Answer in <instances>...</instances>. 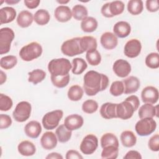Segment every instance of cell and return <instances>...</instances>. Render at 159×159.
I'll return each mask as SVG.
<instances>
[{
    "label": "cell",
    "instance_id": "cell-1",
    "mask_svg": "<svg viewBox=\"0 0 159 159\" xmlns=\"http://www.w3.org/2000/svg\"><path fill=\"white\" fill-rule=\"evenodd\" d=\"M108 77L94 70L88 71L83 77V90L89 96L105 90L109 85Z\"/></svg>",
    "mask_w": 159,
    "mask_h": 159
},
{
    "label": "cell",
    "instance_id": "cell-2",
    "mask_svg": "<svg viewBox=\"0 0 159 159\" xmlns=\"http://www.w3.org/2000/svg\"><path fill=\"white\" fill-rule=\"evenodd\" d=\"M72 65L69 60L65 58H55L48 64V70L52 76H62L69 74Z\"/></svg>",
    "mask_w": 159,
    "mask_h": 159
},
{
    "label": "cell",
    "instance_id": "cell-3",
    "mask_svg": "<svg viewBox=\"0 0 159 159\" xmlns=\"http://www.w3.org/2000/svg\"><path fill=\"white\" fill-rule=\"evenodd\" d=\"M42 52L43 49L41 45L37 42H32L22 47L19 55L22 60L30 61L40 57Z\"/></svg>",
    "mask_w": 159,
    "mask_h": 159
},
{
    "label": "cell",
    "instance_id": "cell-4",
    "mask_svg": "<svg viewBox=\"0 0 159 159\" xmlns=\"http://www.w3.org/2000/svg\"><path fill=\"white\" fill-rule=\"evenodd\" d=\"M61 51L65 55L70 57L84 53L80 45V37H74L65 41L61 46Z\"/></svg>",
    "mask_w": 159,
    "mask_h": 159
},
{
    "label": "cell",
    "instance_id": "cell-5",
    "mask_svg": "<svg viewBox=\"0 0 159 159\" xmlns=\"http://www.w3.org/2000/svg\"><path fill=\"white\" fill-rule=\"evenodd\" d=\"M157 128V122L150 117L140 119L135 125V130L140 136H148L152 134Z\"/></svg>",
    "mask_w": 159,
    "mask_h": 159
},
{
    "label": "cell",
    "instance_id": "cell-6",
    "mask_svg": "<svg viewBox=\"0 0 159 159\" xmlns=\"http://www.w3.org/2000/svg\"><path fill=\"white\" fill-rule=\"evenodd\" d=\"M63 112L61 110L57 109L46 113L42 118V122L45 129L53 130L55 129L62 119Z\"/></svg>",
    "mask_w": 159,
    "mask_h": 159
},
{
    "label": "cell",
    "instance_id": "cell-7",
    "mask_svg": "<svg viewBox=\"0 0 159 159\" xmlns=\"http://www.w3.org/2000/svg\"><path fill=\"white\" fill-rule=\"evenodd\" d=\"M15 37L13 30L9 27L0 29V54L7 53L10 51L11 45Z\"/></svg>",
    "mask_w": 159,
    "mask_h": 159
},
{
    "label": "cell",
    "instance_id": "cell-8",
    "mask_svg": "<svg viewBox=\"0 0 159 159\" xmlns=\"http://www.w3.org/2000/svg\"><path fill=\"white\" fill-rule=\"evenodd\" d=\"M32 106L27 101H20L16 106L12 112L13 118L18 122L26 121L30 116Z\"/></svg>",
    "mask_w": 159,
    "mask_h": 159
},
{
    "label": "cell",
    "instance_id": "cell-9",
    "mask_svg": "<svg viewBox=\"0 0 159 159\" xmlns=\"http://www.w3.org/2000/svg\"><path fill=\"white\" fill-rule=\"evenodd\" d=\"M136 110L134 104L126 98L124 101L117 104L116 116L117 118L127 120L132 117Z\"/></svg>",
    "mask_w": 159,
    "mask_h": 159
},
{
    "label": "cell",
    "instance_id": "cell-10",
    "mask_svg": "<svg viewBox=\"0 0 159 159\" xmlns=\"http://www.w3.org/2000/svg\"><path fill=\"white\" fill-rule=\"evenodd\" d=\"M98 147V139L92 134H88L82 140L80 145L81 152L84 155L93 154Z\"/></svg>",
    "mask_w": 159,
    "mask_h": 159
},
{
    "label": "cell",
    "instance_id": "cell-11",
    "mask_svg": "<svg viewBox=\"0 0 159 159\" xmlns=\"http://www.w3.org/2000/svg\"><path fill=\"white\" fill-rule=\"evenodd\" d=\"M142 50V44L139 40L132 39L125 44L124 48V55L130 58L138 57Z\"/></svg>",
    "mask_w": 159,
    "mask_h": 159
},
{
    "label": "cell",
    "instance_id": "cell-12",
    "mask_svg": "<svg viewBox=\"0 0 159 159\" xmlns=\"http://www.w3.org/2000/svg\"><path fill=\"white\" fill-rule=\"evenodd\" d=\"M112 70L117 76L120 78H125L131 72V66L127 60L118 59L114 63Z\"/></svg>",
    "mask_w": 159,
    "mask_h": 159
},
{
    "label": "cell",
    "instance_id": "cell-13",
    "mask_svg": "<svg viewBox=\"0 0 159 159\" xmlns=\"http://www.w3.org/2000/svg\"><path fill=\"white\" fill-rule=\"evenodd\" d=\"M159 98L158 90L152 86H148L144 88L141 92V98L144 103L155 104Z\"/></svg>",
    "mask_w": 159,
    "mask_h": 159
},
{
    "label": "cell",
    "instance_id": "cell-14",
    "mask_svg": "<svg viewBox=\"0 0 159 159\" xmlns=\"http://www.w3.org/2000/svg\"><path fill=\"white\" fill-rule=\"evenodd\" d=\"M84 124V120L81 116L73 114L68 116L64 120L65 126L70 130H75L81 128Z\"/></svg>",
    "mask_w": 159,
    "mask_h": 159
},
{
    "label": "cell",
    "instance_id": "cell-15",
    "mask_svg": "<svg viewBox=\"0 0 159 159\" xmlns=\"http://www.w3.org/2000/svg\"><path fill=\"white\" fill-rule=\"evenodd\" d=\"M58 139L56 134L51 131L45 132L40 138V144L42 147L47 150H52L55 148Z\"/></svg>",
    "mask_w": 159,
    "mask_h": 159
},
{
    "label": "cell",
    "instance_id": "cell-16",
    "mask_svg": "<svg viewBox=\"0 0 159 159\" xmlns=\"http://www.w3.org/2000/svg\"><path fill=\"white\" fill-rule=\"evenodd\" d=\"M100 42L102 47L106 50H112L118 44L117 37L111 32L103 33L100 38Z\"/></svg>",
    "mask_w": 159,
    "mask_h": 159
},
{
    "label": "cell",
    "instance_id": "cell-17",
    "mask_svg": "<svg viewBox=\"0 0 159 159\" xmlns=\"http://www.w3.org/2000/svg\"><path fill=\"white\" fill-rule=\"evenodd\" d=\"M122 82L124 86V93L125 94H130L137 92L140 86L139 79L134 76L127 77Z\"/></svg>",
    "mask_w": 159,
    "mask_h": 159
},
{
    "label": "cell",
    "instance_id": "cell-18",
    "mask_svg": "<svg viewBox=\"0 0 159 159\" xmlns=\"http://www.w3.org/2000/svg\"><path fill=\"white\" fill-rule=\"evenodd\" d=\"M54 16L58 22H66L71 20L72 17V12L68 6L61 5L55 9L54 11Z\"/></svg>",
    "mask_w": 159,
    "mask_h": 159
},
{
    "label": "cell",
    "instance_id": "cell-19",
    "mask_svg": "<svg viewBox=\"0 0 159 159\" xmlns=\"http://www.w3.org/2000/svg\"><path fill=\"white\" fill-rule=\"evenodd\" d=\"M113 34L117 37L125 38L130 34L131 27L126 21H119L114 24L113 27Z\"/></svg>",
    "mask_w": 159,
    "mask_h": 159
},
{
    "label": "cell",
    "instance_id": "cell-20",
    "mask_svg": "<svg viewBox=\"0 0 159 159\" xmlns=\"http://www.w3.org/2000/svg\"><path fill=\"white\" fill-rule=\"evenodd\" d=\"M24 132L29 137L37 139L42 132L41 124L37 120H31L25 125Z\"/></svg>",
    "mask_w": 159,
    "mask_h": 159
},
{
    "label": "cell",
    "instance_id": "cell-21",
    "mask_svg": "<svg viewBox=\"0 0 159 159\" xmlns=\"http://www.w3.org/2000/svg\"><path fill=\"white\" fill-rule=\"evenodd\" d=\"M117 104L112 102H106L102 104L100 108V114L105 119L117 118L116 116Z\"/></svg>",
    "mask_w": 159,
    "mask_h": 159
},
{
    "label": "cell",
    "instance_id": "cell-22",
    "mask_svg": "<svg viewBox=\"0 0 159 159\" xmlns=\"http://www.w3.org/2000/svg\"><path fill=\"white\" fill-rule=\"evenodd\" d=\"M17 15L16 11L14 8L6 6L0 9V24H8L12 22Z\"/></svg>",
    "mask_w": 159,
    "mask_h": 159
},
{
    "label": "cell",
    "instance_id": "cell-23",
    "mask_svg": "<svg viewBox=\"0 0 159 159\" xmlns=\"http://www.w3.org/2000/svg\"><path fill=\"white\" fill-rule=\"evenodd\" d=\"M138 114L140 119L145 117L153 118L158 116V106H154L152 104L145 103L139 108Z\"/></svg>",
    "mask_w": 159,
    "mask_h": 159
},
{
    "label": "cell",
    "instance_id": "cell-24",
    "mask_svg": "<svg viewBox=\"0 0 159 159\" xmlns=\"http://www.w3.org/2000/svg\"><path fill=\"white\" fill-rule=\"evenodd\" d=\"M17 24L22 28L29 27L33 22L34 16L29 11L23 10L20 11L17 17Z\"/></svg>",
    "mask_w": 159,
    "mask_h": 159
},
{
    "label": "cell",
    "instance_id": "cell-25",
    "mask_svg": "<svg viewBox=\"0 0 159 159\" xmlns=\"http://www.w3.org/2000/svg\"><path fill=\"white\" fill-rule=\"evenodd\" d=\"M17 150L21 155L30 157L35 154L36 152V147L32 142L29 140H23L19 143L17 146Z\"/></svg>",
    "mask_w": 159,
    "mask_h": 159
},
{
    "label": "cell",
    "instance_id": "cell-26",
    "mask_svg": "<svg viewBox=\"0 0 159 159\" xmlns=\"http://www.w3.org/2000/svg\"><path fill=\"white\" fill-rule=\"evenodd\" d=\"M80 45L83 51L87 52L96 50L98 43L96 38L93 36H83L80 37Z\"/></svg>",
    "mask_w": 159,
    "mask_h": 159
},
{
    "label": "cell",
    "instance_id": "cell-27",
    "mask_svg": "<svg viewBox=\"0 0 159 159\" xmlns=\"http://www.w3.org/2000/svg\"><path fill=\"white\" fill-rule=\"evenodd\" d=\"M120 139L122 145L127 148L134 146L137 142V137L131 130L123 131L120 134Z\"/></svg>",
    "mask_w": 159,
    "mask_h": 159
},
{
    "label": "cell",
    "instance_id": "cell-28",
    "mask_svg": "<svg viewBox=\"0 0 159 159\" xmlns=\"http://www.w3.org/2000/svg\"><path fill=\"white\" fill-rule=\"evenodd\" d=\"M98 26L97 20L93 17H87L81 20V29L86 33H91L96 30Z\"/></svg>",
    "mask_w": 159,
    "mask_h": 159
},
{
    "label": "cell",
    "instance_id": "cell-29",
    "mask_svg": "<svg viewBox=\"0 0 159 159\" xmlns=\"http://www.w3.org/2000/svg\"><path fill=\"white\" fill-rule=\"evenodd\" d=\"M55 134L58 140L60 143H65L70 140L71 137L72 131L68 130L64 124L60 125L55 130Z\"/></svg>",
    "mask_w": 159,
    "mask_h": 159
},
{
    "label": "cell",
    "instance_id": "cell-30",
    "mask_svg": "<svg viewBox=\"0 0 159 159\" xmlns=\"http://www.w3.org/2000/svg\"><path fill=\"white\" fill-rule=\"evenodd\" d=\"M50 19L49 12L43 9L37 10L34 15V20L39 25H45L47 24Z\"/></svg>",
    "mask_w": 159,
    "mask_h": 159
},
{
    "label": "cell",
    "instance_id": "cell-31",
    "mask_svg": "<svg viewBox=\"0 0 159 159\" xmlns=\"http://www.w3.org/2000/svg\"><path fill=\"white\" fill-rule=\"evenodd\" d=\"M84 90L78 84L71 86L67 93L68 98L72 101H80L83 96Z\"/></svg>",
    "mask_w": 159,
    "mask_h": 159
},
{
    "label": "cell",
    "instance_id": "cell-32",
    "mask_svg": "<svg viewBox=\"0 0 159 159\" xmlns=\"http://www.w3.org/2000/svg\"><path fill=\"white\" fill-rule=\"evenodd\" d=\"M87 67V63L82 58H75L72 60L71 71L74 75H81Z\"/></svg>",
    "mask_w": 159,
    "mask_h": 159
},
{
    "label": "cell",
    "instance_id": "cell-33",
    "mask_svg": "<svg viewBox=\"0 0 159 159\" xmlns=\"http://www.w3.org/2000/svg\"><path fill=\"white\" fill-rule=\"evenodd\" d=\"M101 146L103 148L105 147L114 145L119 147V141L117 137L112 133H106L101 138Z\"/></svg>",
    "mask_w": 159,
    "mask_h": 159
},
{
    "label": "cell",
    "instance_id": "cell-34",
    "mask_svg": "<svg viewBox=\"0 0 159 159\" xmlns=\"http://www.w3.org/2000/svg\"><path fill=\"white\" fill-rule=\"evenodd\" d=\"M28 81L34 84H37L42 82L46 77V73L41 69H35L30 72H29Z\"/></svg>",
    "mask_w": 159,
    "mask_h": 159
},
{
    "label": "cell",
    "instance_id": "cell-35",
    "mask_svg": "<svg viewBox=\"0 0 159 159\" xmlns=\"http://www.w3.org/2000/svg\"><path fill=\"white\" fill-rule=\"evenodd\" d=\"M143 9V3L141 0H130L127 3V10L132 15H139Z\"/></svg>",
    "mask_w": 159,
    "mask_h": 159
},
{
    "label": "cell",
    "instance_id": "cell-36",
    "mask_svg": "<svg viewBox=\"0 0 159 159\" xmlns=\"http://www.w3.org/2000/svg\"><path fill=\"white\" fill-rule=\"evenodd\" d=\"M71 12L73 18L77 20H83L88 15L87 8L81 4H76L73 6Z\"/></svg>",
    "mask_w": 159,
    "mask_h": 159
},
{
    "label": "cell",
    "instance_id": "cell-37",
    "mask_svg": "<svg viewBox=\"0 0 159 159\" xmlns=\"http://www.w3.org/2000/svg\"><path fill=\"white\" fill-rule=\"evenodd\" d=\"M124 8V3L121 1H114L109 2V11L112 17L121 14Z\"/></svg>",
    "mask_w": 159,
    "mask_h": 159
},
{
    "label": "cell",
    "instance_id": "cell-38",
    "mask_svg": "<svg viewBox=\"0 0 159 159\" xmlns=\"http://www.w3.org/2000/svg\"><path fill=\"white\" fill-rule=\"evenodd\" d=\"M119 154V147L109 145L103 148L101 152V158L104 159H116Z\"/></svg>",
    "mask_w": 159,
    "mask_h": 159
},
{
    "label": "cell",
    "instance_id": "cell-39",
    "mask_svg": "<svg viewBox=\"0 0 159 159\" xmlns=\"http://www.w3.org/2000/svg\"><path fill=\"white\" fill-rule=\"evenodd\" d=\"M17 63V58L14 55H7L3 57L0 60V66L5 70H10L14 68Z\"/></svg>",
    "mask_w": 159,
    "mask_h": 159
},
{
    "label": "cell",
    "instance_id": "cell-40",
    "mask_svg": "<svg viewBox=\"0 0 159 159\" xmlns=\"http://www.w3.org/2000/svg\"><path fill=\"white\" fill-rule=\"evenodd\" d=\"M86 58L88 63L91 66H97L101 61V56L97 50L88 51L86 54Z\"/></svg>",
    "mask_w": 159,
    "mask_h": 159
},
{
    "label": "cell",
    "instance_id": "cell-41",
    "mask_svg": "<svg viewBox=\"0 0 159 159\" xmlns=\"http://www.w3.org/2000/svg\"><path fill=\"white\" fill-rule=\"evenodd\" d=\"M50 79L52 84L55 87L63 88L68 84L70 80V76L69 74L62 76H55L51 75Z\"/></svg>",
    "mask_w": 159,
    "mask_h": 159
},
{
    "label": "cell",
    "instance_id": "cell-42",
    "mask_svg": "<svg viewBox=\"0 0 159 159\" xmlns=\"http://www.w3.org/2000/svg\"><path fill=\"white\" fill-rule=\"evenodd\" d=\"M145 65L150 68L157 69L159 67V55L157 52H152L145 58Z\"/></svg>",
    "mask_w": 159,
    "mask_h": 159
},
{
    "label": "cell",
    "instance_id": "cell-43",
    "mask_svg": "<svg viewBox=\"0 0 159 159\" xmlns=\"http://www.w3.org/2000/svg\"><path fill=\"white\" fill-rule=\"evenodd\" d=\"M109 91L111 94L114 96H119L124 93V86L121 81H115L112 83L110 86Z\"/></svg>",
    "mask_w": 159,
    "mask_h": 159
},
{
    "label": "cell",
    "instance_id": "cell-44",
    "mask_svg": "<svg viewBox=\"0 0 159 159\" xmlns=\"http://www.w3.org/2000/svg\"><path fill=\"white\" fill-rule=\"evenodd\" d=\"M98 109V102L93 99H88L82 104V111L86 114H93Z\"/></svg>",
    "mask_w": 159,
    "mask_h": 159
},
{
    "label": "cell",
    "instance_id": "cell-45",
    "mask_svg": "<svg viewBox=\"0 0 159 159\" xmlns=\"http://www.w3.org/2000/svg\"><path fill=\"white\" fill-rule=\"evenodd\" d=\"M13 106V102L12 99L3 94H0V110L1 111H7L12 108Z\"/></svg>",
    "mask_w": 159,
    "mask_h": 159
},
{
    "label": "cell",
    "instance_id": "cell-46",
    "mask_svg": "<svg viewBox=\"0 0 159 159\" xmlns=\"http://www.w3.org/2000/svg\"><path fill=\"white\" fill-rule=\"evenodd\" d=\"M148 148L153 152H158L159 150V135L156 134L153 135L148 140Z\"/></svg>",
    "mask_w": 159,
    "mask_h": 159
},
{
    "label": "cell",
    "instance_id": "cell-47",
    "mask_svg": "<svg viewBox=\"0 0 159 159\" xmlns=\"http://www.w3.org/2000/svg\"><path fill=\"white\" fill-rule=\"evenodd\" d=\"M12 119L11 117L7 114H1L0 115V129H6L9 127L12 124Z\"/></svg>",
    "mask_w": 159,
    "mask_h": 159
},
{
    "label": "cell",
    "instance_id": "cell-48",
    "mask_svg": "<svg viewBox=\"0 0 159 159\" xmlns=\"http://www.w3.org/2000/svg\"><path fill=\"white\" fill-rule=\"evenodd\" d=\"M147 9L151 12L158 11L159 9V4L158 0H147L145 2Z\"/></svg>",
    "mask_w": 159,
    "mask_h": 159
},
{
    "label": "cell",
    "instance_id": "cell-49",
    "mask_svg": "<svg viewBox=\"0 0 159 159\" xmlns=\"http://www.w3.org/2000/svg\"><path fill=\"white\" fill-rule=\"evenodd\" d=\"M65 158L66 159H82L83 156L80 153L75 150H70L67 151Z\"/></svg>",
    "mask_w": 159,
    "mask_h": 159
},
{
    "label": "cell",
    "instance_id": "cell-50",
    "mask_svg": "<svg viewBox=\"0 0 159 159\" xmlns=\"http://www.w3.org/2000/svg\"><path fill=\"white\" fill-rule=\"evenodd\" d=\"M140 153L136 150H130L124 157V159H141Z\"/></svg>",
    "mask_w": 159,
    "mask_h": 159
},
{
    "label": "cell",
    "instance_id": "cell-51",
    "mask_svg": "<svg viewBox=\"0 0 159 159\" xmlns=\"http://www.w3.org/2000/svg\"><path fill=\"white\" fill-rule=\"evenodd\" d=\"M24 2L27 8L33 9L37 8L39 6V4L40 3V1H39V0H32V1L25 0L24 1Z\"/></svg>",
    "mask_w": 159,
    "mask_h": 159
},
{
    "label": "cell",
    "instance_id": "cell-52",
    "mask_svg": "<svg viewBox=\"0 0 159 159\" xmlns=\"http://www.w3.org/2000/svg\"><path fill=\"white\" fill-rule=\"evenodd\" d=\"M101 14H102L103 16L106 17H108V18H111L112 17L110 13H109V2H107L106 4H104L101 9Z\"/></svg>",
    "mask_w": 159,
    "mask_h": 159
},
{
    "label": "cell",
    "instance_id": "cell-53",
    "mask_svg": "<svg viewBox=\"0 0 159 159\" xmlns=\"http://www.w3.org/2000/svg\"><path fill=\"white\" fill-rule=\"evenodd\" d=\"M45 158H46V159H50V158H52V159H62L63 157L60 153H57V152H52V153H49Z\"/></svg>",
    "mask_w": 159,
    "mask_h": 159
},
{
    "label": "cell",
    "instance_id": "cell-54",
    "mask_svg": "<svg viewBox=\"0 0 159 159\" xmlns=\"http://www.w3.org/2000/svg\"><path fill=\"white\" fill-rule=\"evenodd\" d=\"M7 79L6 74L4 73L2 70H1V74H0V84H2L6 82Z\"/></svg>",
    "mask_w": 159,
    "mask_h": 159
},
{
    "label": "cell",
    "instance_id": "cell-55",
    "mask_svg": "<svg viewBox=\"0 0 159 159\" xmlns=\"http://www.w3.org/2000/svg\"><path fill=\"white\" fill-rule=\"evenodd\" d=\"M20 1H14V0H10V1H5L4 2H6L8 4H15L19 2Z\"/></svg>",
    "mask_w": 159,
    "mask_h": 159
},
{
    "label": "cell",
    "instance_id": "cell-56",
    "mask_svg": "<svg viewBox=\"0 0 159 159\" xmlns=\"http://www.w3.org/2000/svg\"><path fill=\"white\" fill-rule=\"evenodd\" d=\"M70 1H57V2L61 4H66L68 2H69Z\"/></svg>",
    "mask_w": 159,
    "mask_h": 159
}]
</instances>
